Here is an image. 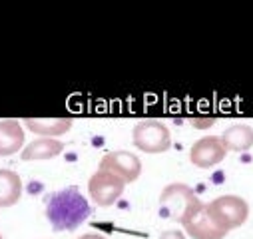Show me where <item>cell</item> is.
<instances>
[{"mask_svg":"<svg viewBox=\"0 0 253 239\" xmlns=\"http://www.w3.org/2000/svg\"><path fill=\"white\" fill-rule=\"evenodd\" d=\"M92 213L88 199L78 188H64L52 194L46 201V217L54 231H74Z\"/></svg>","mask_w":253,"mask_h":239,"instance_id":"6da1fadb","label":"cell"},{"mask_svg":"<svg viewBox=\"0 0 253 239\" xmlns=\"http://www.w3.org/2000/svg\"><path fill=\"white\" fill-rule=\"evenodd\" d=\"M62 152H64V144L62 142H58L54 138H40L22 150V159L24 161H44V159H52V158L60 156Z\"/></svg>","mask_w":253,"mask_h":239,"instance_id":"8fae6325","label":"cell"},{"mask_svg":"<svg viewBox=\"0 0 253 239\" xmlns=\"http://www.w3.org/2000/svg\"><path fill=\"white\" fill-rule=\"evenodd\" d=\"M124 188L126 184L122 182L120 177H116L114 173L110 171H102L98 169L96 173H92L90 182H88V192H90V198L96 205L100 207H110L114 205L122 194H124Z\"/></svg>","mask_w":253,"mask_h":239,"instance_id":"8992f818","label":"cell"},{"mask_svg":"<svg viewBox=\"0 0 253 239\" xmlns=\"http://www.w3.org/2000/svg\"><path fill=\"white\" fill-rule=\"evenodd\" d=\"M132 142L146 154H162L171 148V134L168 126L158 120H142L132 130Z\"/></svg>","mask_w":253,"mask_h":239,"instance_id":"3957f363","label":"cell"},{"mask_svg":"<svg viewBox=\"0 0 253 239\" xmlns=\"http://www.w3.org/2000/svg\"><path fill=\"white\" fill-rule=\"evenodd\" d=\"M196 201H198V196L194 194V190L189 186H185V184H169L168 188H164V192L160 196V213L164 217L179 221L183 217V213Z\"/></svg>","mask_w":253,"mask_h":239,"instance_id":"5b68a950","label":"cell"},{"mask_svg":"<svg viewBox=\"0 0 253 239\" xmlns=\"http://www.w3.org/2000/svg\"><path fill=\"white\" fill-rule=\"evenodd\" d=\"M24 126L34 134H40L44 138H54V136L68 134L72 128V120L70 118H26Z\"/></svg>","mask_w":253,"mask_h":239,"instance_id":"9c48e42d","label":"cell"},{"mask_svg":"<svg viewBox=\"0 0 253 239\" xmlns=\"http://www.w3.org/2000/svg\"><path fill=\"white\" fill-rule=\"evenodd\" d=\"M160 239H185V235L181 231H177V229H168V231H164L160 235Z\"/></svg>","mask_w":253,"mask_h":239,"instance_id":"5bb4252c","label":"cell"},{"mask_svg":"<svg viewBox=\"0 0 253 239\" xmlns=\"http://www.w3.org/2000/svg\"><path fill=\"white\" fill-rule=\"evenodd\" d=\"M208 211L225 231L241 227L249 217V205L239 196H219L208 203Z\"/></svg>","mask_w":253,"mask_h":239,"instance_id":"277c9868","label":"cell"},{"mask_svg":"<svg viewBox=\"0 0 253 239\" xmlns=\"http://www.w3.org/2000/svg\"><path fill=\"white\" fill-rule=\"evenodd\" d=\"M0 239H2V233H0Z\"/></svg>","mask_w":253,"mask_h":239,"instance_id":"2e32d148","label":"cell"},{"mask_svg":"<svg viewBox=\"0 0 253 239\" xmlns=\"http://www.w3.org/2000/svg\"><path fill=\"white\" fill-rule=\"evenodd\" d=\"M22 182L12 169H0V207H12L20 201Z\"/></svg>","mask_w":253,"mask_h":239,"instance_id":"4fadbf2b","label":"cell"},{"mask_svg":"<svg viewBox=\"0 0 253 239\" xmlns=\"http://www.w3.org/2000/svg\"><path fill=\"white\" fill-rule=\"evenodd\" d=\"M219 138L227 152H247L253 148V128L247 124H233Z\"/></svg>","mask_w":253,"mask_h":239,"instance_id":"7c38bea8","label":"cell"},{"mask_svg":"<svg viewBox=\"0 0 253 239\" xmlns=\"http://www.w3.org/2000/svg\"><path fill=\"white\" fill-rule=\"evenodd\" d=\"M24 144V130L16 120H0V156H12Z\"/></svg>","mask_w":253,"mask_h":239,"instance_id":"30bf717a","label":"cell"},{"mask_svg":"<svg viewBox=\"0 0 253 239\" xmlns=\"http://www.w3.org/2000/svg\"><path fill=\"white\" fill-rule=\"evenodd\" d=\"M78 239H106V237L100 235V233H84V235H80Z\"/></svg>","mask_w":253,"mask_h":239,"instance_id":"9a60e30c","label":"cell"},{"mask_svg":"<svg viewBox=\"0 0 253 239\" xmlns=\"http://www.w3.org/2000/svg\"><path fill=\"white\" fill-rule=\"evenodd\" d=\"M98 169L102 171H110L116 177H120L124 184H134L142 173V161L136 154L126 152V150H118V152H110L100 159Z\"/></svg>","mask_w":253,"mask_h":239,"instance_id":"52a82bcc","label":"cell"},{"mask_svg":"<svg viewBox=\"0 0 253 239\" xmlns=\"http://www.w3.org/2000/svg\"><path fill=\"white\" fill-rule=\"evenodd\" d=\"M179 223L192 239H223L227 235V231L211 217L208 205L202 203L200 199L183 213Z\"/></svg>","mask_w":253,"mask_h":239,"instance_id":"7a4b0ae2","label":"cell"},{"mask_svg":"<svg viewBox=\"0 0 253 239\" xmlns=\"http://www.w3.org/2000/svg\"><path fill=\"white\" fill-rule=\"evenodd\" d=\"M225 156H227V150L223 148L219 136H206V138L198 140L192 146V150H189V159H192L194 165H198L202 169L221 163L225 159Z\"/></svg>","mask_w":253,"mask_h":239,"instance_id":"ba28073f","label":"cell"}]
</instances>
